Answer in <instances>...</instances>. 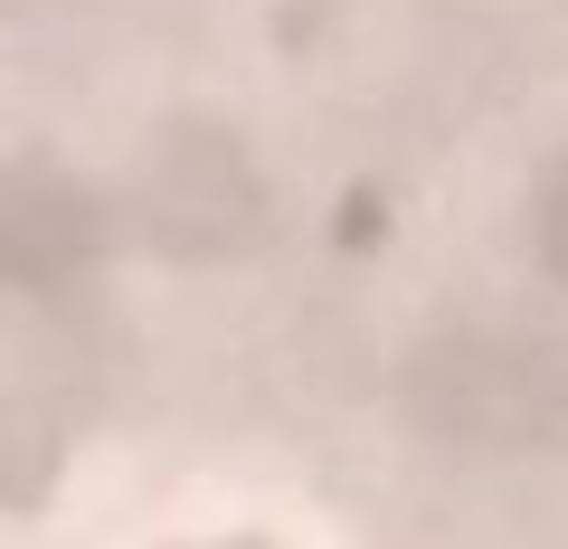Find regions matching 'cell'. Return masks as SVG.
<instances>
[{
	"instance_id": "obj_1",
	"label": "cell",
	"mask_w": 568,
	"mask_h": 549,
	"mask_svg": "<svg viewBox=\"0 0 568 549\" xmlns=\"http://www.w3.org/2000/svg\"><path fill=\"white\" fill-rule=\"evenodd\" d=\"M530 237H540V265L568 285V162L549 171V190H540V218H530Z\"/></svg>"
}]
</instances>
